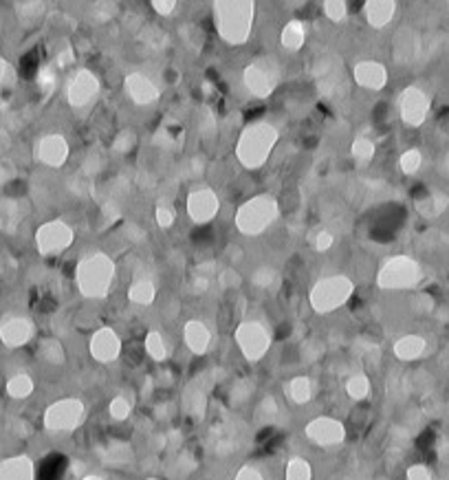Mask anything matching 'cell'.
<instances>
[{"instance_id":"6da1fadb","label":"cell","mask_w":449,"mask_h":480,"mask_svg":"<svg viewBox=\"0 0 449 480\" xmlns=\"http://www.w3.org/2000/svg\"><path fill=\"white\" fill-rule=\"evenodd\" d=\"M214 24L221 40L229 47L247 45L253 34L256 3L253 0H216L212 5Z\"/></svg>"},{"instance_id":"7a4b0ae2","label":"cell","mask_w":449,"mask_h":480,"mask_svg":"<svg viewBox=\"0 0 449 480\" xmlns=\"http://www.w3.org/2000/svg\"><path fill=\"white\" fill-rule=\"evenodd\" d=\"M280 141V130L271 122H253L242 128L236 141V159L244 170H260L267 161L275 145Z\"/></svg>"},{"instance_id":"3957f363","label":"cell","mask_w":449,"mask_h":480,"mask_svg":"<svg viewBox=\"0 0 449 480\" xmlns=\"http://www.w3.org/2000/svg\"><path fill=\"white\" fill-rule=\"evenodd\" d=\"M117 275V265L104 252H93L80 260L75 269V284L86 300H104Z\"/></svg>"},{"instance_id":"277c9868","label":"cell","mask_w":449,"mask_h":480,"mask_svg":"<svg viewBox=\"0 0 449 480\" xmlns=\"http://www.w3.org/2000/svg\"><path fill=\"white\" fill-rule=\"evenodd\" d=\"M280 218V203L273 194H256L236 210V229L242 236H260Z\"/></svg>"},{"instance_id":"5b68a950","label":"cell","mask_w":449,"mask_h":480,"mask_svg":"<svg viewBox=\"0 0 449 480\" xmlns=\"http://www.w3.org/2000/svg\"><path fill=\"white\" fill-rule=\"evenodd\" d=\"M355 293V282L344 273H332L320 278L309 291V304L317 315H326L341 309Z\"/></svg>"},{"instance_id":"8992f818","label":"cell","mask_w":449,"mask_h":480,"mask_svg":"<svg viewBox=\"0 0 449 480\" xmlns=\"http://www.w3.org/2000/svg\"><path fill=\"white\" fill-rule=\"evenodd\" d=\"M423 280V269L410 256H392L376 271V286L383 291H408Z\"/></svg>"},{"instance_id":"52a82bcc","label":"cell","mask_w":449,"mask_h":480,"mask_svg":"<svg viewBox=\"0 0 449 480\" xmlns=\"http://www.w3.org/2000/svg\"><path fill=\"white\" fill-rule=\"evenodd\" d=\"M282 80V66L271 55H263L251 60L242 68V86L256 99H267L275 93Z\"/></svg>"},{"instance_id":"ba28073f","label":"cell","mask_w":449,"mask_h":480,"mask_svg":"<svg viewBox=\"0 0 449 480\" xmlns=\"http://www.w3.org/2000/svg\"><path fill=\"white\" fill-rule=\"evenodd\" d=\"M101 91V82L91 68H78L68 75L64 86V97L71 108H89Z\"/></svg>"},{"instance_id":"9c48e42d","label":"cell","mask_w":449,"mask_h":480,"mask_svg":"<svg viewBox=\"0 0 449 480\" xmlns=\"http://www.w3.org/2000/svg\"><path fill=\"white\" fill-rule=\"evenodd\" d=\"M73 240H75V229L66 221H60V218L42 223L36 231V247L42 256H60L73 245Z\"/></svg>"},{"instance_id":"30bf717a","label":"cell","mask_w":449,"mask_h":480,"mask_svg":"<svg viewBox=\"0 0 449 480\" xmlns=\"http://www.w3.org/2000/svg\"><path fill=\"white\" fill-rule=\"evenodd\" d=\"M397 110L405 126L418 128L425 124L429 115V97L421 86H408V89L401 91L397 99Z\"/></svg>"},{"instance_id":"8fae6325","label":"cell","mask_w":449,"mask_h":480,"mask_svg":"<svg viewBox=\"0 0 449 480\" xmlns=\"http://www.w3.org/2000/svg\"><path fill=\"white\" fill-rule=\"evenodd\" d=\"M185 212L194 225H207L212 223L221 212V198L212 187H196L185 201Z\"/></svg>"},{"instance_id":"7c38bea8","label":"cell","mask_w":449,"mask_h":480,"mask_svg":"<svg viewBox=\"0 0 449 480\" xmlns=\"http://www.w3.org/2000/svg\"><path fill=\"white\" fill-rule=\"evenodd\" d=\"M236 342L240 346L242 355L251 361H256L267 353L271 337H269L267 328L260 322H242L236 328Z\"/></svg>"},{"instance_id":"4fadbf2b","label":"cell","mask_w":449,"mask_h":480,"mask_svg":"<svg viewBox=\"0 0 449 480\" xmlns=\"http://www.w3.org/2000/svg\"><path fill=\"white\" fill-rule=\"evenodd\" d=\"M36 159L47 168H62L68 161V154H71V145L66 141V137L51 133L40 137L36 143V150H34Z\"/></svg>"},{"instance_id":"5bb4252c","label":"cell","mask_w":449,"mask_h":480,"mask_svg":"<svg viewBox=\"0 0 449 480\" xmlns=\"http://www.w3.org/2000/svg\"><path fill=\"white\" fill-rule=\"evenodd\" d=\"M124 89L137 106H152L161 97L159 86L143 73H128L124 80Z\"/></svg>"},{"instance_id":"9a60e30c","label":"cell","mask_w":449,"mask_h":480,"mask_svg":"<svg viewBox=\"0 0 449 480\" xmlns=\"http://www.w3.org/2000/svg\"><path fill=\"white\" fill-rule=\"evenodd\" d=\"M353 80L357 86H361V89H366V91H374V93L383 91L388 86V80H390L388 66L376 62V60H364V62L355 64Z\"/></svg>"},{"instance_id":"2e32d148","label":"cell","mask_w":449,"mask_h":480,"mask_svg":"<svg viewBox=\"0 0 449 480\" xmlns=\"http://www.w3.org/2000/svg\"><path fill=\"white\" fill-rule=\"evenodd\" d=\"M82 403L80 401H60L47 412V428L49 430H71L80 423L82 419Z\"/></svg>"},{"instance_id":"e0dca14e","label":"cell","mask_w":449,"mask_h":480,"mask_svg":"<svg viewBox=\"0 0 449 480\" xmlns=\"http://www.w3.org/2000/svg\"><path fill=\"white\" fill-rule=\"evenodd\" d=\"M34 335V322L24 315H7L0 324V337L7 346H22Z\"/></svg>"},{"instance_id":"ac0fdd59","label":"cell","mask_w":449,"mask_h":480,"mask_svg":"<svg viewBox=\"0 0 449 480\" xmlns=\"http://www.w3.org/2000/svg\"><path fill=\"white\" fill-rule=\"evenodd\" d=\"M91 353L99 361H112L122 353V340L112 328H99L91 340Z\"/></svg>"},{"instance_id":"d6986e66","label":"cell","mask_w":449,"mask_h":480,"mask_svg":"<svg viewBox=\"0 0 449 480\" xmlns=\"http://www.w3.org/2000/svg\"><path fill=\"white\" fill-rule=\"evenodd\" d=\"M397 9L395 0H368L364 5V18L372 29H383L395 20Z\"/></svg>"},{"instance_id":"ffe728a7","label":"cell","mask_w":449,"mask_h":480,"mask_svg":"<svg viewBox=\"0 0 449 480\" xmlns=\"http://www.w3.org/2000/svg\"><path fill=\"white\" fill-rule=\"evenodd\" d=\"M307 434L320 445H335L344 439V428H341V423H337V421L317 419L307 428Z\"/></svg>"},{"instance_id":"44dd1931","label":"cell","mask_w":449,"mask_h":480,"mask_svg":"<svg viewBox=\"0 0 449 480\" xmlns=\"http://www.w3.org/2000/svg\"><path fill=\"white\" fill-rule=\"evenodd\" d=\"M128 298L133 304L148 307V304H152L156 298V282L150 278V275H137V278L128 286Z\"/></svg>"},{"instance_id":"7402d4cb","label":"cell","mask_w":449,"mask_h":480,"mask_svg":"<svg viewBox=\"0 0 449 480\" xmlns=\"http://www.w3.org/2000/svg\"><path fill=\"white\" fill-rule=\"evenodd\" d=\"M209 340H212L209 328L203 322H198V319H192V322L185 324V342H187V346H190V351H194L198 355L205 353L207 346H209Z\"/></svg>"},{"instance_id":"603a6c76","label":"cell","mask_w":449,"mask_h":480,"mask_svg":"<svg viewBox=\"0 0 449 480\" xmlns=\"http://www.w3.org/2000/svg\"><path fill=\"white\" fill-rule=\"evenodd\" d=\"M304 42H307V29L300 20H288L282 27V34H280V45L286 51H300L304 47Z\"/></svg>"},{"instance_id":"cb8c5ba5","label":"cell","mask_w":449,"mask_h":480,"mask_svg":"<svg viewBox=\"0 0 449 480\" xmlns=\"http://www.w3.org/2000/svg\"><path fill=\"white\" fill-rule=\"evenodd\" d=\"M425 353V340L421 335H405L395 344V355L403 361L418 359Z\"/></svg>"},{"instance_id":"d4e9b609","label":"cell","mask_w":449,"mask_h":480,"mask_svg":"<svg viewBox=\"0 0 449 480\" xmlns=\"http://www.w3.org/2000/svg\"><path fill=\"white\" fill-rule=\"evenodd\" d=\"M447 205H449V198L443 192H432V194H425L423 198L416 201V210L427 218L441 216L447 210Z\"/></svg>"},{"instance_id":"484cf974","label":"cell","mask_w":449,"mask_h":480,"mask_svg":"<svg viewBox=\"0 0 449 480\" xmlns=\"http://www.w3.org/2000/svg\"><path fill=\"white\" fill-rule=\"evenodd\" d=\"M0 480H34L31 465L27 460H9L0 465Z\"/></svg>"},{"instance_id":"4316f807","label":"cell","mask_w":449,"mask_h":480,"mask_svg":"<svg viewBox=\"0 0 449 480\" xmlns=\"http://www.w3.org/2000/svg\"><path fill=\"white\" fill-rule=\"evenodd\" d=\"M20 223V208L13 198L0 203V227L5 231H13Z\"/></svg>"},{"instance_id":"83f0119b","label":"cell","mask_w":449,"mask_h":480,"mask_svg":"<svg viewBox=\"0 0 449 480\" xmlns=\"http://www.w3.org/2000/svg\"><path fill=\"white\" fill-rule=\"evenodd\" d=\"M374 152H376L374 141L370 137H364V135H359L351 145V154H353L355 161H359V163H370L374 159Z\"/></svg>"},{"instance_id":"f1b7e54d","label":"cell","mask_w":449,"mask_h":480,"mask_svg":"<svg viewBox=\"0 0 449 480\" xmlns=\"http://www.w3.org/2000/svg\"><path fill=\"white\" fill-rule=\"evenodd\" d=\"M421 166H423V154H421V150H416V148L405 150L399 157V170L403 174H416L418 170H421Z\"/></svg>"},{"instance_id":"f546056e","label":"cell","mask_w":449,"mask_h":480,"mask_svg":"<svg viewBox=\"0 0 449 480\" xmlns=\"http://www.w3.org/2000/svg\"><path fill=\"white\" fill-rule=\"evenodd\" d=\"M278 280H280V273H278V269L271 267V265H263L260 269H256V273H253V284L260 286V289H269Z\"/></svg>"},{"instance_id":"4dcf8cb0","label":"cell","mask_w":449,"mask_h":480,"mask_svg":"<svg viewBox=\"0 0 449 480\" xmlns=\"http://www.w3.org/2000/svg\"><path fill=\"white\" fill-rule=\"evenodd\" d=\"M322 9H324V16L330 22H344L346 13H348V5H346L344 0H326Z\"/></svg>"},{"instance_id":"1f68e13d","label":"cell","mask_w":449,"mask_h":480,"mask_svg":"<svg viewBox=\"0 0 449 480\" xmlns=\"http://www.w3.org/2000/svg\"><path fill=\"white\" fill-rule=\"evenodd\" d=\"M177 221V210L172 208V205H165V203H159L156 210H154V223L156 227H161V229H168L172 227Z\"/></svg>"},{"instance_id":"d6a6232c","label":"cell","mask_w":449,"mask_h":480,"mask_svg":"<svg viewBox=\"0 0 449 480\" xmlns=\"http://www.w3.org/2000/svg\"><path fill=\"white\" fill-rule=\"evenodd\" d=\"M7 388H9V395H11V397L22 399V397H27V395H31L34 384H31V379H29V377L18 374V377H13V379L9 381Z\"/></svg>"},{"instance_id":"836d02e7","label":"cell","mask_w":449,"mask_h":480,"mask_svg":"<svg viewBox=\"0 0 449 480\" xmlns=\"http://www.w3.org/2000/svg\"><path fill=\"white\" fill-rule=\"evenodd\" d=\"M332 242H335V236H332V231H328V229H317L315 234H311L313 249L320 252V254L328 252L330 247H332Z\"/></svg>"},{"instance_id":"e575fe53","label":"cell","mask_w":449,"mask_h":480,"mask_svg":"<svg viewBox=\"0 0 449 480\" xmlns=\"http://www.w3.org/2000/svg\"><path fill=\"white\" fill-rule=\"evenodd\" d=\"M311 478V467L309 463H304L302 458H295L288 463L286 470V480H309Z\"/></svg>"},{"instance_id":"d590c367","label":"cell","mask_w":449,"mask_h":480,"mask_svg":"<svg viewBox=\"0 0 449 480\" xmlns=\"http://www.w3.org/2000/svg\"><path fill=\"white\" fill-rule=\"evenodd\" d=\"M346 390H348L351 397H355V399H364V397L368 395V390H370V384H368L366 377L357 374V377H351V379H348V384H346Z\"/></svg>"},{"instance_id":"8d00e7d4","label":"cell","mask_w":449,"mask_h":480,"mask_svg":"<svg viewBox=\"0 0 449 480\" xmlns=\"http://www.w3.org/2000/svg\"><path fill=\"white\" fill-rule=\"evenodd\" d=\"M288 392H291V397L297 401V403H304V401H309L311 399V384L309 379H293L291 386H288Z\"/></svg>"},{"instance_id":"74e56055","label":"cell","mask_w":449,"mask_h":480,"mask_svg":"<svg viewBox=\"0 0 449 480\" xmlns=\"http://www.w3.org/2000/svg\"><path fill=\"white\" fill-rule=\"evenodd\" d=\"M146 351L150 357L154 359H163L165 357V344L161 340V335L159 333H148V337H146Z\"/></svg>"},{"instance_id":"f35d334b","label":"cell","mask_w":449,"mask_h":480,"mask_svg":"<svg viewBox=\"0 0 449 480\" xmlns=\"http://www.w3.org/2000/svg\"><path fill=\"white\" fill-rule=\"evenodd\" d=\"M18 177V168L11 159H0V185H7Z\"/></svg>"},{"instance_id":"ab89813d","label":"cell","mask_w":449,"mask_h":480,"mask_svg":"<svg viewBox=\"0 0 449 480\" xmlns=\"http://www.w3.org/2000/svg\"><path fill=\"white\" fill-rule=\"evenodd\" d=\"M150 7L161 18H168V16H172V13L177 11V0H152Z\"/></svg>"},{"instance_id":"60d3db41","label":"cell","mask_w":449,"mask_h":480,"mask_svg":"<svg viewBox=\"0 0 449 480\" xmlns=\"http://www.w3.org/2000/svg\"><path fill=\"white\" fill-rule=\"evenodd\" d=\"M110 412H112V416H115V419H119V421H122V419H126V416L130 414V405H128L124 399H115V401H112V405H110Z\"/></svg>"},{"instance_id":"b9f144b4","label":"cell","mask_w":449,"mask_h":480,"mask_svg":"<svg viewBox=\"0 0 449 480\" xmlns=\"http://www.w3.org/2000/svg\"><path fill=\"white\" fill-rule=\"evenodd\" d=\"M238 282H240V275L236 273V269H231V267H227L223 273H221V286H238Z\"/></svg>"},{"instance_id":"7bdbcfd3","label":"cell","mask_w":449,"mask_h":480,"mask_svg":"<svg viewBox=\"0 0 449 480\" xmlns=\"http://www.w3.org/2000/svg\"><path fill=\"white\" fill-rule=\"evenodd\" d=\"M408 480H432V476H429V470L423 467V465H414L408 472Z\"/></svg>"},{"instance_id":"ee69618b","label":"cell","mask_w":449,"mask_h":480,"mask_svg":"<svg viewBox=\"0 0 449 480\" xmlns=\"http://www.w3.org/2000/svg\"><path fill=\"white\" fill-rule=\"evenodd\" d=\"M236 480H263V476H260L258 472H253V470H242Z\"/></svg>"},{"instance_id":"f6af8a7d","label":"cell","mask_w":449,"mask_h":480,"mask_svg":"<svg viewBox=\"0 0 449 480\" xmlns=\"http://www.w3.org/2000/svg\"><path fill=\"white\" fill-rule=\"evenodd\" d=\"M7 73H9V64H7V60H5V57H0V84L5 82Z\"/></svg>"}]
</instances>
